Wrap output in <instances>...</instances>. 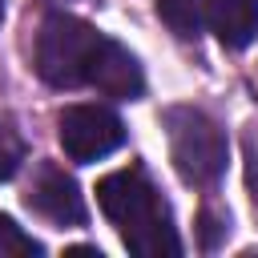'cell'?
Returning <instances> with one entry per match:
<instances>
[{
    "mask_svg": "<svg viewBox=\"0 0 258 258\" xmlns=\"http://www.w3.org/2000/svg\"><path fill=\"white\" fill-rule=\"evenodd\" d=\"M97 206L117 226L129 254H137V258H177L181 254L169 210L141 169H117V173L101 177Z\"/></svg>",
    "mask_w": 258,
    "mask_h": 258,
    "instance_id": "cell-1",
    "label": "cell"
},
{
    "mask_svg": "<svg viewBox=\"0 0 258 258\" xmlns=\"http://www.w3.org/2000/svg\"><path fill=\"white\" fill-rule=\"evenodd\" d=\"M101 44H105V36L89 20L69 16V12L44 16V24L36 32V73H40V81L52 85V89L89 85V73H93Z\"/></svg>",
    "mask_w": 258,
    "mask_h": 258,
    "instance_id": "cell-2",
    "label": "cell"
},
{
    "mask_svg": "<svg viewBox=\"0 0 258 258\" xmlns=\"http://www.w3.org/2000/svg\"><path fill=\"white\" fill-rule=\"evenodd\" d=\"M165 133H169V161L189 185H214L226 173V133L214 117L202 109H169L165 113Z\"/></svg>",
    "mask_w": 258,
    "mask_h": 258,
    "instance_id": "cell-3",
    "label": "cell"
},
{
    "mask_svg": "<svg viewBox=\"0 0 258 258\" xmlns=\"http://www.w3.org/2000/svg\"><path fill=\"white\" fill-rule=\"evenodd\" d=\"M56 137H60V149H64L69 161L89 165V161L109 157L113 149H121L125 125L105 105H69L56 117Z\"/></svg>",
    "mask_w": 258,
    "mask_h": 258,
    "instance_id": "cell-4",
    "label": "cell"
},
{
    "mask_svg": "<svg viewBox=\"0 0 258 258\" xmlns=\"http://www.w3.org/2000/svg\"><path fill=\"white\" fill-rule=\"evenodd\" d=\"M28 206L52 226H81L85 222V198H81L77 181L56 161L36 165V177L28 185Z\"/></svg>",
    "mask_w": 258,
    "mask_h": 258,
    "instance_id": "cell-5",
    "label": "cell"
},
{
    "mask_svg": "<svg viewBox=\"0 0 258 258\" xmlns=\"http://www.w3.org/2000/svg\"><path fill=\"white\" fill-rule=\"evenodd\" d=\"M89 85H93L97 93H105V97L137 101V97L145 93V73H141L137 56H133L125 44H117V40L105 36V44H101V52H97V60H93Z\"/></svg>",
    "mask_w": 258,
    "mask_h": 258,
    "instance_id": "cell-6",
    "label": "cell"
},
{
    "mask_svg": "<svg viewBox=\"0 0 258 258\" xmlns=\"http://www.w3.org/2000/svg\"><path fill=\"white\" fill-rule=\"evenodd\" d=\"M206 24L226 48H246L258 36V0H206Z\"/></svg>",
    "mask_w": 258,
    "mask_h": 258,
    "instance_id": "cell-7",
    "label": "cell"
},
{
    "mask_svg": "<svg viewBox=\"0 0 258 258\" xmlns=\"http://www.w3.org/2000/svg\"><path fill=\"white\" fill-rule=\"evenodd\" d=\"M157 16L165 20V28L173 36L189 40L206 24V0H157Z\"/></svg>",
    "mask_w": 258,
    "mask_h": 258,
    "instance_id": "cell-8",
    "label": "cell"
},
{
    "mask_svg": "<svg viewBox=\"0 0 258 258\" xmlns=\"http://www.w3.org/2000/svg\"><path fill=\"white\" fill-rule=\"evenodd\" d=\"M44 246L24 234V226H16L8 214H0V258H40Z\"/></svg>",
    "mask_w": 258,
    "mask_h": 258,
    "instance_id": "cell-9",
    "label": "cell"
},
{
    "mask_svg": "<svg viewBox=\"0 0 258 258\" xmlns=\"http://www.w3.org/2000/svg\"><path fill=\"white\" fill-rule=\"evenodd\" d=\"M20 165H24V137L8 117H0V181L16 177Z\"/></svg>",
    "mask_w": 258,
    "mask_h": 258,
    "instance_id": "cell-10",
    "label": "cell"
},
{
    "mask_svg": "<svg viewBox=\"0 0 258 258\" xmlns=\"http://www.w3.org/2000/svg\"><path fill=\"white\" fill-rule=\"evenodd\" d=\"M202 226H206V230H202V234H206V246H214V230H218L222 222H218L214 214H202Z\"/></svg>",
    "mask_w": 258,
    "mask_h": 258,
    "instance_id": "cell-11",
    "label": "cell"
},
{
    "mask_svg": "<svg viewBox=\"0 0 258 258\" xmlns=\"http://www.w3.org/2000/svg\"><path fill=\"white\" fill-rule=\"evenodd\" d=\"M69 254H73V258H105V254H101L97 246H73Z\"/></svg>",
    "mask_w": 258,
    "mask_h": 258,
    "instance_id": "cell-12",
    "label": "cell"
},
{
    "mask_svg": "<svg viewBox=\"0 0 258 258\" xmlns=\"http://www.w3.org/2000/svg\"><path fill=\"white\" fill-rule=\"evenodd\" d=\"M44 4H69V0H44Z\"/></svg>",
    "mask_w": 258,
    "mask_h": 258,
    "instance_id": "cell-13",
    "label": "cell"
},
{
    "mask_svg": "<svg viewBox=\"0 0 258 258\" xmlns=\"http://www.w3.org/2000/svg\"><path fill=\"white\" fill-rule=\"evenodd\" d=\"M0 24H4V0H0Z\"/></svg>",
    "mask_w": 258,
    "mask_h": 258,
    "instance_id": "cell-14",
    "label": "cell"
}]
</instances>
